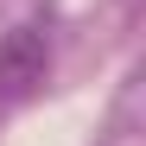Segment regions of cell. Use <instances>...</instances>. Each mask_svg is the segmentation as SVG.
<instances>
[{"instance_id": "6da1fadb", "label": "cell", "mask_w": 146, "mask_h": 146, "mask_svg": "<svg viewBox=\"0 0 146 146\" xmlns=\"http://www.w3.org/2000/svg\"><path fill=\"white\" fill-rule=\"evenodd\" d=\"M44 70H51V32L44 26H13L0 38V108L26 102L44 83Z\"/></svg>"}]
</instances>
